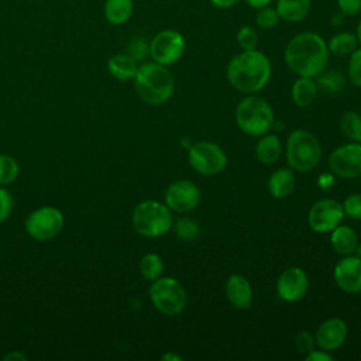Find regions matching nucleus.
Listing matches in <instances>:
<instances>
[{"mask_svg":"<svg viewBox=\"0 0 361 361\" xmlns=\"http://www.w3.org/2000/svg\"><path fill=\"white\" fill-rule=\"evenodd\" d=\"M185 48L186 44L183 35L176 30L166 28L157 32L151 39L149 56L154 62L169 66L176 63L182 58Z\"/></svg>","mask_w":361,"mask_h":361,"instance_id":"nucleus-9","label":"nucleus"},{"mask_svg":"<svg viewBox=\"0 0 361 361\" xmlns=\"http://www.w3.org/2000/svg\"><path fill=\"white\" fill-rule=\"evenodd\" d=\"M235 123L247 135L261 137L274 124L272 107L264 97L248 94L235 107Z\"/></svg>","mask_w":361,"mask_h":361,"instance_id":"nucleus-4","label":"nucleus"},{"mask_svg":"<svg viewBox=\"0 0 361 361\" xmlns=\"http://www.w3.org/2000/svg\"><path fill=\"white\" fill-rule=\"evenodd\" d=\"M296 185L295 172L290 168H279L274 171L268 178V192L275 199H283L289 196Z\"/></svg>","mask_w":361,"mask_h":361,"instance_id":"nucleus-18","label":"nucleus"},{"mask_svg":"<svg viewBox=\"0 0 361 361\" xmlns=\"http://www.w3.org/2000/svg\"><path fill=\"white\" fill-rule=\"evenodd\" d=\"M305 360L306 361H333L334 357L330 351H326V350H322L317 347V350L313 348L310 353H307L305 355Z\"/></svg>","mask_w":361,"mask_h":361,"instance_id":"nucleus-39","label":"nucleus"},{"mask_svg":"<svg viewBox=\"0 0 361 361\" xmlns=\"http://www.w3.org/2000/svg\"><path fill=\"white\" fill-rule=\"evenodd\" d=\"M164 271L162 258L155 252L145 254L140 261V272L148 281H155Z\"/></svg>","mask_w":361,"mask_h":361,"instance_id":"nucleus-29","label":"nucleus"},{"mask_svg":"<svg viewBox=\"0 0 361 361\" xmlns=\"http://www.w3.org/2000/svg\"><path fill=\"white\" fill-rule=\"evenodd\" d=\"M348 79L354 86L361 87V48H355L350 54L348 68H347Z\"/></svg>","mask_w":361,"mask_h":361,"instance_id":"nucleus-33","label":"nucleus"},{"mask_svg":"<svg viewBox=\"0 0 361 361\" xmlns=\"http://www.w3.org/2000/svg\"><path fill=\"white\" fill-rule=\"evenodd\" d=\"M310 6V0H278L275 8L281 20L288 23H299L307 17Z\"/></svg>","mask_w":361,"mask_h":361,"instance_id":"nucleus-22","label":"nucleus"},{"mask_svg":"<svg viewBox=\"0 0 361 361\" xmlns=\"http://www.w3.org/2000/svg\"><path fill=\"white\" fill-rule=\"evenodd\" d=\"M285 157L290 169L309 172L320 162L322 145L310 131L293 130L286 140Z\"/></svg>","mask_w":361,"mask_h":361,"instance_id":"nucleus-5","label":"nucleus"},{"mask_svg":"<svg viewBox=\"0 0 361 361\" xmlns=\"http://www.w3.org/2000/svg\"><path fill=\"white\" fill-rule=\"evenodd\" d=\"M330 243L340 255H351L358 247V235L350 226L338 224L330 231Z\"/></svg>","mask_w":361,"mask_h":361,"instance_id":"nucleus-19","label":"nucleus"},{"mask_svg":"<svg viewBox=\"0 0 361 361\" xmlns=\"http://www.w3.org/2000/svg\"><path fill=\"white\" fill-rule=\"evenodd\" d=\"M355 37H357V39H358V44L361 45V18H360V21H358V25H357Z\"/></svg>","mask_w":361,"mask_h":361,"instance_id":"nucleus-45","label":"nucleus"},{"mask_svg":"<svg viewBox=\"0 0 361 361\" xmlns=\"http://www.w3.org/2000/svg\"><path fill=\"white\" fill-rule=\"evenodd\" d=\"M128 55L133 56L137 62L144 61L149 55V42L142 37H135L128 44Z\"/></svg>","mask_w":361,"mask_h":361,"instance_id":"nucleus-34","label":"nucleus"},{"mask_svg":"<svg viewBox=\"0 0 361 361\" xmlns=\"http://www.w3.org/2000/svg\"><path fill=\"white\" fill-rule=\"evenodd\" d=\"M357 45H358V39L355 34L348 31H341L334 34L329 39L327 49L330 54L336 56H347L357 48Z\"/></svg>","mask_w":361,"mask_h":361,"instance_id":"nucleus-25","label":"nucleus"},{"mask_svg":"<svg viewBox=\"0 0 361 361\" xmlns=\"http://www.w3.org/2000/svg\"><path fill=\"white\" fill-rule=\"evenodd\" d=\"M319 87L317 83L314 80V78H309V76H299L290 89V96H292V102L302 109L309 107L316 96H317Z\"/></svg>","mask_w":361,"mask_h":361,"instance_id":"nucleus-20","label":"nucleus"},{"mask_svg":"<svg viewBox=\"0 0 361 361\" xmlns=\"http://www.w3.org/2000/svg\"><path fill=\"white\" fill-rule=\"evenodd\" d=\"M295 347L300 354H307L310 353L314 347H316V341H314V336L306 330L299 331L295 336Z\"/></svg>","mask_w":361,"mask_h":361,"instance_id":"nucleus-36","label":"nucleus"},{"mask_svg":"<svg viewBox=\"0 0 361 361\" xmlns=\"http://www.w3.org/2000/svg\"><path fill=\"white\" fill-rule=\"evenodd\" d=\"M161 358L165 360V361H180V360H182L180 355L173 354V353H166V354H164Z\"/></svg>","mask_w":361,"mask_h":361,"instance_id":"nucleus-44","label":"nucleus"},{"mask_svg":"<svg viewBox=\"0 0 361 361\" xmlns=\"http://www.w3.org/2000/svg\"><path fill=\"white\" fill-rule=\"evenodd\" d=\"M341 204L345 216L355 220H361V193L348 195Z\"/></svg>","mask_w":361,"mask_h":361,"instance_id":"nucleus-35","label":"nucleus"},{"mask_svg":"<svg viewBox=\"0 0 361 361\" xmlns=\"http://www.w3.org/2000/svg\"><path fill=\"white\" fill-rule=\"evenodd\" d=\"M251 8H255V10H259L262 7H267L271 4L272 0H244Z\"/></svg>","mask_w":361,"mask_h":361,"instance_id":"nucleus-42","label":"nucleus"},{"mask_svg":"<svg viewBox=\"0 0 361 361\" xmlns=\"http://www.w3.org/2000/svg\"><path fill=\"white\" fill-rule=\"evenodd\" d=\"M279 20H281V17H279L276 8L269 7V6L259 8L258 13H257V16H255V23H257V25H258L259 28H262V30H271V28H274L275 25H278Z\"/></svg>","mask_w":361,"mask_h":361,"instance_id":"nucleus-32","label":"nucleus"},{"mask_svg":"<svg viewBox=\"0 0 361 361\" xmlns=\"http://www.w3.org/2000/svg\"><path fill=\"white\" fill-rule=\"evenodd\" d=\"M18 175V164L10 155L0 154V185L13 182Z\"/></svg>","mask_w":361,"mask_h":361,"instance_id":"nucleus-30","label":"nucleus"},{"mask_svg":"<svg viewBox=\"0 0 361 361\" xmlns=\"http://www.w3.org/2000/svg\"><path fill=\"white\" fill-rule=\"evenodd\" d=\"M333 185H334V178H333L331 175L323 173V175L319 176V186H320L322 189H329V188L333 186Z\"/></svg>","mask_w":361,"mask_h":361,"instance_id":"nucleus-41","label":"nucleus"},{"mask_svg":"<svg viewBox=\"0 0 361 361\" xmlns=\"http://www.w3.org/2000/svg\"><path fill=\"white\" fill-rule=\"evenodd\" d=\"M4 360H27V357L23 354V353H18V351H14V353H10L4 357Z\"/></svg>","mask_w":361,"mask_h":361,"instance_id":"nucleus-43","label":"nucleus"},{"mask_svg":"<svg viewBox=\"0 0 361 361\" xmlns=\"http://www.w3.org/2000/svg\"><path fill=\"white\" fill-rule=\"evenodd\" d=\"M63 227L62 213L51 206L34 210L25 220L27 233L39 241L51 240L59 234Z\"/></svg>","mask_w":361,"mask_h":361,"instance_id":"nucleus-10","label":"nucleus"},{"mask_svg":"<svg viewBox=\"0 0 361 361\" xmlns=\"http://www.w3.org/2000/svg\"><path fill=\"white\" fill-rule=\"evenodd\" d=\"M212 4L217 8H231L234 7L237 3H240L241 0H210Z\"/></svg>","mask_w":361,"mask_h":361,"instance_id":"nucleus-40","label":"nucleus"},{"mask_svg":"<svg viewBox=\"0 0 361 361\" xmlns=\"http://www.w3.org/2000/svg\"><path fill=\"white\" fill-rule=\"evenodd\" d=\"M172 226L176 237L182 241H195L200 237V226L190 217H179Z\"/></svg>","mask_w":361,"mask_h":361,"instance_id":"nucleus-28","label":"nucleus"},{"mask_svg":"<svg viewBox=\"0 0 361 361\" xmlns=\"http://www.w3.org/2000/svg\"><path fill=\"white\" fill-rule=\"evenodd\" d=\"M337 286L345 293L361 292V258L357 255H343L333 269Z\"/></svg>","mask_w":361,"mask_h":361,"instance_id":"nucleus-15","label":"nucleus"},{"mask_svg":"<svg viewBox=\"0 0 361 361\" xmlns=\"http://www.w3.org/2000/svg\"><path fill=\"white\" fill-rule=\"evenodd\" d=\"M282 145L279 138L275 134L265 133L259 137L257 145H255V157L261 164L271 165L276 162L281 157Z\"/></svg>","mask_w":361,"mask_h":361,"instance_id":"nucleus-23","label":"nucleus"},{"mask_svg":"<svg viewBox=\"0 0 361 361\" xmlns=\"http://www.w3.org/2000/svg\"><path fill=\"white\" fill-rule=\"evenodd\" d=\"M327 165L330 172L340 178L353 179L361 176V142L351 141L337 147L329 155Z\"/></svg>","mask_w":361,"mask_h":361,"instance_id":"nucleus-11","label":"nucleus"},{"mask_svg":"<svg viewBox=\"0 0 361 361\" xmlns=\"http://www.w3.org/2000/svg\"><path fill=\"white\" fill-rule=\"evenodd\" d=\"M309 288L307 274L300 267H289L276 281V293L283 302L292 303L300 300Z\"/></svg>","mask_w":361,"mask_h":361,"instance_id":"nucleus-14","label":"nucleus"},{"mask_svg":"<svg viewBox=\"0 0 361 361\" xmlns=\"http://www.w3.org/2000/svg\"><path fill=\"white\" fill-rule=\"evenodd\" d=\"M337 6L340 13L347 17L357 16L361 11V0H337Z\"/></svg>","mask_w":361,"mask_h":361,"instance_id":"nucleus-37","label":"nucleus"},{"mask_svg":"<svg viewBox=\"0 0 361 361\" xmlns=\"http://www.w3.org/2000/svg\"><path fill=\"white\" fill-rule=\"evenodd\" d=\"M200 202V189L196 183L188 179L172 182L165 190V204L171 212L188 213Z\"/></svg>","mask_w":361,"mask_h":361,"instance_id":"nucleus-13","label":"nucleus"},{"mask_svg":"<svg viewBox=\"0 0 361 361\" xmlns=\"http://www.w3.org/2000/svg\"><path fill=\"white\" fill-rule=\"evenodd\" d=\"M327 42L317 34L303 31L293 35L285 47L286 66L298 76L316 78L329 62Z\"/></svg>","mask_w":361,"mask_h":361,"instance_id":"nucleus-1","label":"nucleus"},{"mask_svg":"<svg viewBox=\"0 0 361 361\" xmlns=\"http://www.w3.org/2000/svg\"><path fill=\"white\" fill-rule=\"evenodd\" d=\"M134 11V0H106L103 14L107 23L121 25L127 23Z\"/></svg>","mask_w":361,"mask_h":361,"instance_id":"nucleus-24","label":"nucleus"},{"mask_svg":"<svg viewBox=\"0 0 361 361\" xmlns=\"http://www.w3.org/2000/svg\"><path fill=\"white\" fill-rule=\"evenodd\" d=\"M226 76L235 90L254 94L268 83L271 78V62L268 56L257 48L241 51L228 61Z\"/></svg>","mask_w":361,"mask_h":361,"instance_id":"nucleus-2","label":"nucleus"},{"mask_svg":"<svg viewBox=\"0 0 361 361\" xmlns=\"http://www.w3.org/2000/svg\"><path fill=\"white\" fill-rule=\"evenodd\" d=\"M224 292L227 300L237 309H247L252 302V286L250 281L240 274L228 276Z\"/></svg>","mask_w":361,"mask_h":361,"instance_id":"nucleus-17","label":"nucleus"},{"mask_svg":"<svg viewBox=\"0 0 361 361\" xmlns=\"http://www.w3.org/2000/svg\"><path fill=\"white\" fill-rule=\"evenodd\" d=\"M347 323L340 317H330L324 320L314 333L316 345L326 351H334L343 345L347 338Z\"/></svg>","mask_w":361,"mask_h":361,"instance_id":"nucleus-16","label":"nucleus"},{"mask_svg":"<svg viewBox=\"0 0 361 361\" xmlns=\"http://www.w3.org/2000/svg\"><path fill=\"white\" fill-rule=\"evenodd\" d=\"M137 69V61L128 54H114L107 61V71L118 80L134 79Z\"/></svg>","mask_w":361,"mask_h":361,"instance_id":"nucleus-21","label":"nucleus"},{"mask_svg":"<svg viewBox=\"0 0 361 361\" xmlns=\"http://www.w3.org/2000/svg\"><path fill=\"white\" fill-rule=\"evenodd\" d=\"M133 226L135 231L148 238H157L166 234L172 224V212L158 200H142L133 212Z\"/></svg>","mask_w":361,"mask_h":361,"instance_id":"nucleus-6","label":"nucleus"},{"mask_svg":"<svg viewBox=\"0 0 361 361\" xmlns=\"http://www.w3.org/2000/svg\"><path fill=\"white\" fill-rule=\"evenodd\" d=\"M188 159L190 166L200 175L213 176L226 169L227 157L220 145L212 141H199L189 147Z\"/></svg>","mask_w":361,"mask_h":361,"instance_id":"nucleus-8","label":"nucleus"},{"mask_svg":"<svg viewBox=\"0 0 361 361\" xmlns=\"http://www.w3.org/2000/svg\"><path fill=\"white\" fill-rule=\"evenodd\" d=\"M138 97L152 106L168 102L175 90V79L169 69L157 62H144L134 76Z\"/></svg>","mask_w":361,"mask_h":361,"instance_id":"nucleus-3","label":"nucleus"},{"mask_svg":"<svg viewBox=\"0 0 361 361\" xmlns=\"http://www.w3.org/2000/svg\"><path fill=\"white\" fill-rule=\"evenodd\" d=\"M341 134L350 141L360 142L361 141V114L357 111H345L340 117L338 123Z\"/></svg>","mask_w":361,"mask_h":361,"instance_id":"nucleus-26","label":"nucleus"},{"mask_svg":"<svg viewBox=\"0 0 361 361\" xmlns=\"http://www.w3.org/2000/svg\"><path fill=\"white\" fill-rule=\"evenodd\" d=\"M149 298L154 307L165 316H176L186 306V290L172 276H159L149 286Z\"/></svg>","mask_w":361,"mask_h":361,"instance_id":"nucleus-7","label":"nucleus"},{"mask_svg":"<svg viewBox=\"0 0 361 361\" xmlns=\"http://www.w3.org/2000/svg\"><path fill=\"white\" fill-rule=\"evenodd\" d=\"M317 87L322 89L324 93L333 94L343 90L345 86V79L338 71H322L316 76Z\"/></svg>","mask_w":361,"mask_h":361,"instance_id":"nucleus-27","label":"nucleus"},{"mask_svg":"<svg viewBox=\"0 0 361 361\" xmlns=\"http://www.w3.org/2000/svg\"><path fill=\"white\" fill-rule=\"evenodd\" d=\"M237 44L241 48V51H251L257 48L258 44V34L257 30L252 25H243L237 31Z\"/></svg>","mask_w":361,"mask_h":361,"instance_id":"nucleus-31","label":"nucleus"},{"mask_svg":"<svg viewBox=\"0 0 361 361\" xmlns=\"http://www.w3.org/2000/svg\"><path fill=\"white\" fill-rule=\"evenodd\" d=\"M11 207H13V199L10 193L6 189L0 188V221L8 217Z\"/></svg>","mask_w":361,"mask_h":361,"instance_id":"nucleus-38","label":"nucleus"},{"mask_svg":"<svg viewBox=\"0 0 361 361\" xmlns=\"http://www.w3.org/2000/svg\"><path fill=\"white\" fill-rule=\"evenodd\" d=\"M343 204L338 200L324 197L313 203L307 213V224L316 233H330L344 219Z\"/></svg>","mask_w":361,"mask_h":361,"instance_id":"nucleus-12","label":"nucleus"}]
</instances>
